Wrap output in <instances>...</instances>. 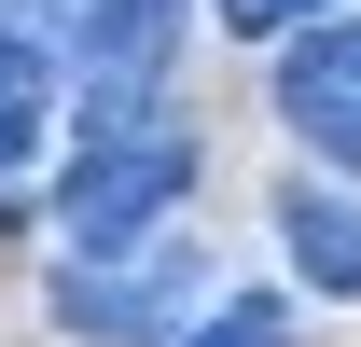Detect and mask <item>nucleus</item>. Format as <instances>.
Wrapping results in <instances>:
<instances>
[{"mask_svg":"<svg viewBox=\"0 0 361 347\" xmlns=\"http://www.w3.org/2000/svg\"><path fill=\"white\" fill-rule=\"evenodd\" d=\"M0 28L84 84V126H111V111H153L180 56V0H0Z\"/></svg>","mask_w":361,"mask_h":347,"instance_id":"f257e3e1","label":"nucleus"},{"mask_svg":"<svg viewBox=\"0 0 361 347\" xmlns=\"http://www.w3.org/2000/svg\"><path fill=\"white\" fill-rule=\"evenodd\" d=\"M180 181H195V126L180 111H111V126H84L70 181H56V222L84 250H126V236H153L180 209Z\"/></svg>","mask_w":361,"mask_h":347,"instance_id":"f03ea898","label":"nucleus"},{"mask_svg":"<svg viewBox=\"0 0 361 347\" xmlns=\"http://www.w3.org/2000/svg\"><path fill=\"white\" fill-rule=\"evenodd\" d=\"M209 292H223V278L180 250V236L70 250V278H56V334H84V347H153V334H180V319H195Z\"/></svg>","mask_w":361,"mask_h":347,"instance_id":"7ed1b4c3","label":"nucleus"},{"mask_svg":"<svg viewBox=\"0 0 361 347\" xmlns=\"http://www.w3.org/2000/svg\"><path fill=\"white\" fill-rule=\"evenodd\" d=\"M278 126L306 139L319 167H361V14L292 28V56H278Z\"/></svg>","mask_w":361,"mask_h":347,"instance_id":"20e7f679","label":"nucleus"},{"mask_svg":"<svg viewBox=\"0 0 361 347\" xmlns=\"http://www.w3.org/2000/svg\"><path fill=\"white\" fill-rule=\"evenodd\" d=\"M278 250H292V278L334 305H361V195H334V181H292L278 195Z\"/></svg>","mask_w":361,"mask_h":347,"instance_id":"39448f33","label":"nucleus"},{"mask_svg":"<svg viewBox=\"0 0 361 347\" xmlns=\"http://www.w3.org/2000/svg\"><path fill=\"white\" fill-rule=\"evenodd\" d=\"M42 111H56V70L0 28V209H14V181H28V153H42Z\"/></svg>","mask_w":361,"mask_h":347,"instance_id":"423d86ee","label":"nucleus"},{"mask_svg":"<svg viewBox=\"0 0 361 347\" xmlns=\"http://www.w3.org/2000/svg\"><path fill=\"white\" fill-rule=\"evenodd\" d=\"M195 347H292V305L278 292H223V305H195Z\"/></svg>","mask_w":361,"mask_h":347,"instance_id":"0eeeda50","label":"nucleus"},{"mask_svg":"<svg viewBox=\"0 0 361 347\" xmlns=\"http://www.w3.org/2000/svg\"><path fill=\"white\" fill-rule=\"evenodd\" d=\"M334 0H223V28H250V42H292V28H319Z\"/></svg>","mask_w":361,"mask_h":347,"instance_id":"6e6552de","label":"nucleus"}]
</instances>
